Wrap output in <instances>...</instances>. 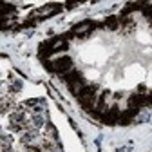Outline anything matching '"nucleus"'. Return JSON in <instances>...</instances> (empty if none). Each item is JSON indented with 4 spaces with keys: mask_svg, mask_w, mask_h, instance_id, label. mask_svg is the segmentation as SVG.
I'll list each match as a JSON object with an SVG mask.
<instances>
[{
    "mask_svg": "<svg viewBox=\"0 0 152 152\" xmlns=\"http://www.w3.org/2000/svg\"><path fill=\"white\" fill-rule=\"evenodd\" d=\"M69 71H72V60L69 58V56H60L58 60L53 62V72H62V74H65Z\"/></svg>",
    "mask_w": 152,
    "mask_h": 152,
    "instance_id": "nucleus-1",
    "label": "nucleus"
},
{
    "mask_svg": "<svg viewBox=\"0 0 152 152\" xmlns=\"http://www.w3.org/2000/svg\"><path fill=\"white\" fill-rule=\"evenodd\" d=\"M64 80H65V83L72 89L74 85L83 83V76H82V72H78V71H69V72L64 74Z\"/></svg>",
    "mask_w": 152,
    "mask_h": 152,
    "instance_id": "nucleus-2",
    "label": "nucleus"
},
{
    "mask_svg": "<svg viewBox=\"0 0 152 152\" xmlns=\"http://www.w3.org/2000/svg\"><path fill=\"white\" fill-rule=\"evenodd\" d=\"M118 118H120L118 107H112V109H109V110L103 114L102 121H103V125H114V123H118Z\"/></svg>",
    "mask_w": 152,
    "mask_h": 152,
    "instance_id": "nucleus-3",
    "label": "nucleus"
},
{
    "mask_svg": "<svg viewBox=\"0 0 152 152\" xmlns=\"http://www.w3.org/2000/svg\"><path fill=\"white\" fill-rule=\"evenodd\" d=\"M94 26H96V22H91V20H85V22H80V24H76L72 29H71V33L72 34H87Z\"/></svg>",
    "mask_w": 152,
    "mask_h": 152,
    "instance_id": "nucleus-4",
    "label": "nucleus"
},
{
    "mask_svg": "<svg viewBox=\"0 0 152 152\" xmlns=\"http://www.w3.org/2000/svg\"><path fill=\"white\" fill-rule=\"evenodd\" d=\"M148 98L147 96H141V94H132V96L129 98V107L130 109H140V107H145L148 105Z\"/></svg>",
    "mask_w": 152,
    "mask_h": 152,
    "instance_id": "nucleus-5",
    "label": "nucleus"
},
{
    "mask_svg": "<svg viewBox=\"0 0 152 152\" xmlns=\"http://www.w3.org/2000/svg\"><path fill=\"white\" fill-rule=\"evenodd\" d=\"M136 112H138V109H129V110L121 112L120 118H118V125H121V127L130 125V121L134 120V116H136Z\"/></svg>",
    "mask_w": 152,
    "mask_h": 152,
    "instance_id": "nucleus-6",
    "label": "nucleus"
},
{
    "mask_svg": "<svg viewBox=\"0 0 152 152\" xmlns=\"http://www.w3.org/2000/svg\"><path fill=\"white\" fill-rule=\"evenodd\" d=\"M78 102L80 105L85 109V110H92L94 109V102H96V96H78Z\"/></svg>",
    "mask_w": 152,
    "mask_h": 152,
    "instance_id": "nucleus-7",
    "label": "nucleus"
},
{
    "mask_svg": "<svg viewBox=\"0 0 152 152\" xmlns=\"http://www.w3.org/2000/svg\"><path fill=\"white\" fill-rule=\"evenodd\" d=\"M105 27L109 29V31H116L118 29V26H120V22H118V18L116 16H109V18H105Z\"/></svg>",
    "mask_w": 152,
    "mask_h": 152,
    "instance_id": "nucleus-8",
    "label": "nucleus"
},
{
    "mask_svg": "<svg viewBox=\"0 0 152 152\" xmlns=\"http://www.w3.org/2000/svg\"><path fill=\"white\" fill-rule=\"evenodd\" d=\"M9 121H11V123H24V121H26V114H24V110H16V112H13L11 116H9Z\"/></svg>",
    "mask_w": 152,
    "mask_h": 152,
    "instance_id": "nucleus-9",
    "label": "nucleus"
},
{
    "mask_svg": "<svg viewBox=\"0 0 152 152\" xmlns=\"http://www.w3.org/2000/svg\"><path fill=\"white\" fill-rule=\"evenodd\" d=\"M98 91V85H87V87H82V92L80 96H94Z\"/></svg>",
    "mask_w": 152,
    "mask_h": 152,
    "instance_id": "nucleus-10",
    "label": "nucleus"
},
{
    "mask_svg": "<svg viewBox=\"0 0 152 152\" xmlns=\"http://www.w3.org/2000/svg\"><path fill=\"white\" fill-rule=\"evenodd\" d=\"M141 13H143L147 18H152V2H150V4L143 2V6H141Z\"/></svg>",
    "mask_w": 152,
    "mask_h": 152,
    "instance_id": "nucleus-11",
    "label": "nucleus"
},
{
    "mask_svg": "<svg viewBox=\"0 0 152 152\" xmlns=\"http://www.w3.org/2000/svg\"><path fill=\"white\" fill-rule=\"evenodd\" d=\"M27 152H44V148L42 147H33V145H29L27 147Z\"/></svg>",
    "mask_w": 152,
    "mask_h": 152,
    "instance_id": "nucleus-12",
    "label": "nucleus"
},
{
    "mask_svg": "<svg viewBox=\"0 0 152 152\" xmlns=\"http://www.w3.org/2000/svg\"><path fill=\"white\" fill-rule=\"evenodd\" d=\"M80 4L78 2H72V4H65V9H74V7H78Z\"/></svg>",
    "mask_w": 152,
    "mask_h": 152,
    "instance_id": "nucleus-13",
    "label": "nucleus"
},
{
    "mask_svg": "<svg viewBox=\"0 0 152 152\" xmlns=\"http://www.w3.org/2000/svg\"><path fill=\"white\" fill-rule=\"evenodd\" d=\"M11 89H13V91H20V89H22V83H18V82H16V83H13Z\"/></svg>",
    "mask_w": 152,
    "mask_h": 152,
    "instance_id": "nucleus-14",
    "label": "nucleus"
},
{
    "mask_svg": "<svg viewBox=\"0 0 152 152\" xmlns=\"http://www.w3.org/2000/svg\"><path fill=\"white\" fill-rule=\"evenodd\" d=\"M148 102H150V105H152V94H150V96H148Z\"/></svg>",
    "mask_w": 152,
    "mask_h": 152,
    "instance_id": "nucleus-15",
    "label": "nucleus"
}]
</instances>
